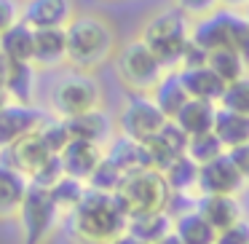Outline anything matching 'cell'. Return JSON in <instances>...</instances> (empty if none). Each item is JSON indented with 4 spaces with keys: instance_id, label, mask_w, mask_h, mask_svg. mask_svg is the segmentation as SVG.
Listing matches in <instances>:
<instances>
[{
    "instance_id": "1",
    "label": "cell",
    "mask_w": 249,
    "mask_h": 244,
    "mask_svg": "<svg viewBox=\"0 0 249 244\" xmlns=\"http://www.w3.org/2000/svg\"><path fill=\"white\" fill-rule=\"evenodd\" d=\"M126 212L121 209L115 193L89 188L81 204L65 217L72 244H110L118 233L126 231Z\"/></svg>"
},
{
    "instance_id": "2",
    "label": "cell",
    "mask_w": 249,
    "mask_h": 244,
    "mask_svg": "<svg viewBox=\"0 0 249 244\" xmlns=\"http://www.w3.org/2000/svg\"><path fill=\"white\" fill-rule=\"evenodd\" d=\"M67 33V67L97 73L118 51L115 30L99 14H75L65 27Z\"/></svg>"
},
{
    "instance_id": "3",
    "label": "cell",
    "mask_w": 249,
    "mask_h": 244,
    "mask_svg": "<svg viewBox=\"0 0 249 244\" xmlns=\"http://www.w3.org/2000/svg\"><path fill=\"white\" fill-rule=\"evenodd\" d=\"M94 108H105V92L97 73H83L75 67L56 73L49 86V113L59 118L89 113Z\"/></svg>"
},
{
    "instance_id": "4",
    "label": "cell",
    "mask_w": 249,
    "mask_h": 244,
    "mask_svg": "<svg viewBox=\"0 0 249 244\" xmlns=\"http://www.w3.org/2000/svg\"><path fill=\"white\" fill-rule=\"evenodd\" d=\"M140 38L150 46L166 70H177L190 46V17L177 6L163 8L145 22Z\"/></svg>"
},
{
    "instance_id": "5",
    "label": "cell",
    "mask_w": 249,
    "mask_h": 244,
    "mask_svg": "<svg viewBox=\"0 0 249 244\" xmlns=\"http://www.w3.org/2000/svg\"><path fill=\"white\" fill-rule=\"evenodd\" d=\"M190 40L206 54L214 49H236L249 62V22L231 8H214L198 17L190 24Z\"/></svg>"
},
{
    "instance_id": "6",
    "label": "cell",
    "mask_w": 249,
    "mask_h": 244,
    "mask_svg": "<svg viewBox=\"0 0 249 244\" xmlns=\"http://www.w3.org/2000/svg\"><path fill=\"white\" fill-rule=\"evenodd\" d=\"M115 199H118L121 209L126 212V217H134V215H145V212L166 209L172 190L163 183V174L158 169L147 167L124 174L118 190H115Z\"/></svg>"
},
{
    "instance_id": "7",
    "label": "cell",
    "mask_w": 249,
    "mask_h": 244,
    "mask_svg": "<svg viewBox=\"0 0 249 244\" xmlns=\"http://www.w3.org/2000/svg\"><path fill=\"white\" fill-rule=\"evenodd\" d=\"M115 62V75L129 92H142L150 94L153 86L161 81V75L166 73V67L161 65L156 54L150 51V46L142 38H134L129 43H124L113 56Z\"/></svg>"
},
{
    "instance_id": "8",
    "label": "cell",
    "mask_w": 249,
    "mask_h": 244,
    "mask_svg": "<svg viewBox=\"0 0 249 244\" xmlns=\"http://www.w3.org/2000/svg\"><path fill=\"white\" fill-rule=\"evenodd\" d=\"M17 220L22 225V244H46V239L56 231V225L65 223L49 188H40V185L27 188Z\"/></svg>"
},
{
    "instance_id": "9",
    "label": "cell",
    "mask_w": 249,
    "mask_h": 244,
    "mask_svg": "<svg viewBox=\"0 0 249 244\" xmlns=\"http://www.w3.org/2000/svg\"><path fill=\"white\" fill-rule=\"evenodd\" d=\"M166 115L161 113L156 102H153L150 94L142 92H131L124 99L118 115H115V131L124 137H131L137 142H147L163 124H166Z\"/></svg>"
},
{
    "instance_id": "10",
    "label": "cell",
    "mask_w": 249,
    "mask_h": 244,
    "mask_svg": "<svg viewBox=\"0 0 249 244\" xmlns=\"http://www.w3.org/2000/svg\"><path fill=\"white\" fill-rule=\"evenodd\" d=\"M247 185V180L241 177L238 167L233 164V158L228 156V150L222 156L212 158V161L198 167V183H196V193H231L238 196V190Z\"/></svg>"
},
{
    "instance_id": "11",
    "label": "cell",
    "mask_w": 249,
    "mask_h": 244,
    "mask_svg": "<svg viewBox=\"0 0 249 244\" xmlns=\"http://www.w3.org/2000/svg\"><path fill=\"white\" fill-rule=\"evenodd\" d=\"M43 118L46 113L40 108H35V105L6 102L0 108V150H6L17 140H22L24 134L35 131Z\"/></svg>"
},
{
    "instance_id": "12",
    "label": "cell",
    "mask_w": 249,
    "mask_h": 244,
    "mask_svg": "<svg viewBox=\"0 0 249 244\" xmlns=\"http://www.w3.org/2000/svg\"><path fill=\"white\" fill-rule=\"evenodd\" d=\"M51 156H56V153L49 150V145H46L43 137L38 134V129L30 131V134H24L22 140H17L11 148L0 150V158H3L6 164H11L14 169H19L27 180L33 177Z\"/></svg>"
},
{
    "instance_id": "13",
    "label": "cell",
    "mask_w": 249,
    "mask_h": 244,
    "mask_svg": "<svg viewBox=\"0 0 249 244\" xmlns=\"http://www.w3.org/2000/svg\"><path fill=\"white\" fill-rule=\"evenodd\" d=\"M33 65L40 73H59L67 67V33L65 27L35 30Z\"/></svg>"
},
{
    "instance_id": "14",
    "label": "cell",
    "mask_w": 249,
    "mask_h": 244,
    "mask_svg": "<svg viewBox=\"0 0 249 244\" xmlns=\"http://www.w3.org/2000/svg\"><path fill=\"white\" fill-rule=\"evenodd\" d=\"M102 156H105V145H97V142H89V140H78V137H70L67 145L59 150V161L65 167V174L78 177V180L91 177V172L102 161Z\"/></svg>"
},
{
    "instance_id": "15",
    "label": "cell",
    "mask_w": 249,
    "mask_h": 244,
    "mask_svg": "<svg viewBox=\"0 0 249 244\" xmlns=\"http://www.w3.org/2000/svg\"><path fill=\"white\" fill-rule=\"evenodd\" d=\"M75 17L72 0H22V22L33 30L43 27H67Z\"/></svg>"
},
{
    "instance_id": "16",
    "label": "cell",
    "mask_w": 249,
    "mask_h": 244,
    "mask_svg": "<svg viewBox=\"0 0 249 244\" xmlns=\"http://www.w3.org/2000/svg\"><path fill=\"white\" fill-rule=\"evenodd\" d=\"M145 148H147V156H150V167L161 172L169 161H174L177 156L185 153V148H188V134H185L174 121H166V124L145 142Z\"/></svg>"
},
{
    "instance_id": "17",
    "label": "cell",
    "mask_w": 249,
    "mask_h": 244,
    "mask_svg": "<svg viewBox=\"0 0 249 244\" xmlns=\"http://www.w3.org/2000/svg\"><path fill=\"white\" fill-rule=\"evenodd\" d=\"M65 124H67L70 137L97 142V145H107L115 134V118L105 108H94V110H89V113L65 118Z\"/></svg>"
},
{
    "instance_id": "18",
    "label": "cell",
    "mask_w": 249,
    "mask_h": 244,
    "mask_svg": "<svg viewBox=\"0 0 249 244\" xmlns=\"http://www.w3.org/2000/svg\"><path fill=\"white\" fill-rule=\"evenodd\" d=\"M43 73L33 62H8L6 59V73H3V89H6L11 102H24L35 105L38 94V81Z\"/></svg>"
},
{
    "instance_id": "19",
    "label": "cell",
    "mask_w": 249,
    "mask_h": 244,
    "mask_svg": "<svg viewBox=\"0 0 249 244\" xmlns=\"http://www.w3.org/2000/svg\"><path fill=\"white\" fill-rule=\"evenodd\" d=\"M196 209L206 217L214 231H225L228 225L238 223L244 217V206L231 193H204L196 199Z\"/></svg>"
},
{
    "instance_id": "20",
    "label": "cell",
    "mask_w": 249,
    "mask_h": 244,
    "mask_svg": "<svg viewBox=\"0 0 249 244\" xmlns=\"http://www.w3.org/2000/svg\"><path fill=\"white\" fill-rule=\"evenodd\" d=\"M27 188H30V180L19 169H14L11 164L0 158V223L17 220Z\"/></svg>"
},
{
    "instance_id": "21",
    "label": "cell",
    "mask_w": 249,
    "mask_h": 244,
    "mask_svg": "<svg viewBox=\"0 0 249 244\" xmlns=\"http://www.w3.org/2000/svg\"><path fill=\"white\" fill-rule=\"evenodd\" d=\"M179 81H182L188 97L196 99H209V102H220L222 92H225V81L212 70L209 65H190V67H179Z\"/></svg>"
},
{
    "instance_id": "22",
    "label": "cell",
    "mask_w": 249,
    "mask_h": 244,
    "mask_svg": "<svg viewBox=\"0 0 249 244\" xmlns=\"http://www.w3.org/2000/svg\"><path fill=\"white\" fill-rule=\"evenodd\" d=\"M105 156H107L124 174L150 167V156H147L145 142H137V140H131V137L118 134V131H115L113 140L105 145Z\"/></svg>"
},
{
    "instance_id": "23",
    "label": "cell",
    "mask_w": 249,
    "mask_h": 244,
    "mask_svg": "<svg viewBox=\"0 0 249 244\" xmlns=\"http://www.w3.org/2000/svg\"><path fill=\"white\" fill-rule=\"evenodd\" d=\"M214 115H217V102L190 97L188 102L179 108V113L174 115V124L190 137V134H201V131L214 129Z\"/></svg>"
},
{
    "instance_id": "24",
    "label": "cell",
    "mask_w": 249,
    "mask_h": 244,
    "mask_svg": "<svg viewBox=\"0 0 249 244\" xmlns=\"http://www.w3.org/2000/svg\"><path fill=\"white\" fill-rule=\"evenodd\" d=\"M172 217H174L172 231L177 233L185 244H214L217 231L206 223V217L196 209V204L188 206V209H182V212H177V215H172Z\"/></svg>"
},
{
    "instance_id": "25",
    "label": "cell",
    "mask_w": 249,
    "mask_h": 244,
    "mask_svg": "<svg viewBox=\"0 0 249 244\" xmlns=\"http://www.w3.org/2000/svg\"><path fill=\"white\" fill-rule=\"evenodd\" d=\"M35 30L27 22H17L6 33H0V56L8 62H33Z\"/></svg>"
},
{
    "instance_id": "26",
    "label": "cell",
    "mask_w": 249,
    "mask_h": 244,
    "mask_svg": "<svg viewBox=\"0 0 249 244\" xmlns=\"http://www.w3.org/2000/svg\"><path fill=\"white\" fill-rule=\"evenodd\" d=\"M150 97H153V102L161 108V113L166 115L169 121H174V115L179 113V108L190 99L188 92H185V86H182V81H179V73L177 70H166V73H163L161 81L153 86Z\"/></svg>"
},
{
    "instance_id": "27",
    "label": "cell",
    "mask_w": 249,
    "mask_h": 244,
    "mask_svg": "<svg viewBox=\"0 0 249 244\" xmlns=\"http://www.w3.org/2000/svg\"><path fill=\"white\" fill-rule=\"evenodd\" d=\"M172 223H174V217L169 215V209H156V212H145V215L129 217L126 231L134 233L140 242L153 244V242H158L161 236H166V233L172 231Z\"/></svg>"
},
{
    "instance_id": "28",
    "label": "cell",
    "mask_w": 249,
    "mask_h": 244,
    "mask_svg": "<svg viewBox=\"0 0 249 244\" xmlns=\"http://www.w3.org/2000/svg\"><path fill=\"white\" fill-rule=\"evenodd\" d=\"M214 134L222 140V145L231 148L241 145L249 140V115H241L236 110H228L217 105V115H214Z\"/></svg>"
},
{
    "instance_id": "29",
    "label": "cell",
    "mask_w": 249,
    "mask_h": 244,
    "mask_svg": "<svg viewBox=\"0 0 249 244\" xmlns=\"http://www.w3.org/2000/svg\"><path fill=\"white\" fill-rule=\"evenodd\" d=\"M161 174H163V183L169 185L172 193H193L196 183H198V164L188 153H182L174 161H169L161 169Z\"/></svg>"
},
{
    "instance_id": "30",
    "label": "cell",
    "mask_w": 249,
    "mask_h": 244,
    "mask_svg": "<svg viewBox=\"0 0 249 244\" xmlns=\"http://www.w3.org/2000/svg\"><path fill=\"white\" fill-rule=\"evenodd\" d=\"M86 190H89V183H86V180L70 177V174H62V177L49 188V193H51V199H54L56 209H59L62 220H65V217L70 215V212L75 209L78 204H81V199L86 196Z\"/></svg>"
},
{
    "instance_id": "31",
    "label": "cell",
    "mask_w": 249,
    "mask_h": 244,
    "mask_svg": "<svg viewBox=\"0 0 249 244\" xmlns=\"http://www.w3.org/2000/svg\"><path fill=\"white\" fill-rule=\"evenodd\" d=\"M206 65L217 73L225 83L236 81V78L247 75L249 73V62L238 54L236 49H214L206 54Z\"/></svg>"
},
{
    "instance_id": "32",
    "label": "cell",
    "mask_w": 249,
    "mask_h": 244,
    "mask_svg": "<svg viewBox=\"0 0 249 244\" xmlns=\"http://www.w3.org/2000/svg\"><path fill=\"white\" fill-rule=\"evenodd\" d=\"M225 150L228 148L222 145V140L214 134V129L201 131V134H190L188 137V148H185V153H188L198 167L206 164V161H212V158H217V156H222Z\"/></svg>"
},
{
    "instance_id": "33",
    "label": "cell",
    "mask_w": 249,
    "mask_h": 244,
    "mask_svg": "<svg viewBox=\"0 0 249 244\" xmlns=\"http://www.w3.org/2000/svg\"><path fill=\"white\" fill-rule=\"evenodd\" d=\"M217 105L228 108V110H236L241 115H249V73L231 83H225V92H222Z\"/></svg>"
},
{
    "instance_id": "34",
    "label": "cell",
    "mask_w": 249,
    "mask_h": 244,
    "mask_svg": "<svg viewBox=\"0 0 249 244\" xmlns=\"http://www.w3.org/2000/svg\"><path fill=\"white\" fill-rule=\"evenodd\" d=\"M38 134L43 137V142L49 145V150L56 153V156H59V150L67 145V140H70V131H67L65 118H59V115H51V113H46V118L40 121Z\"/></svg>"
},
{
    "instance_id": "35",
    "label": "cell",
    "mask_w": 249,
    "mask_h": 244,
    "mask_svg": "<svg viewBox=\"0 0 249 244\" xmlns=\"http://www.w3.org/2000/svg\"><path fill=\"white\" fill-rule=\"evenodd\" d=\"M121 180H124V172H121V169L115 167L107 156H102V161L97 164V169L91 172V177H89L86 183H89V188H94V190L115 193V190H118V185H121Z\"/></svg>"
},
{
    "instance_id": "36",
    "label": "cell",
    "mask_w": 249,
    "mask_h": 244,
    "mask_svg": "<svg viewBox=\"0 0 249 244\" xmlns=\"http://www.w3.org/2000/svg\"><path fill=\"white\" fill-rule=\"evenodd\" d=\"M65 174V167H62L59 156H51L49 161L43 164V167L38 169V172L30 177V185H40V188H51V185L56 183V180Z\"/></svg>"
},
{
    "instance_id": "37",
    "label": "cell",
    "mask_w": 249,
    "mask_h": 244,
    "mask_svg": "<svg viewBox=\"0 0 249 244\" xmlns=\"http://www.w3.org/2000/svg\"><path fill=\"white\" fill-rule=\"evenodd\" d=\"M214 244H249V220L241 217L238 223L228 225L225 231H217Z\"/></svg>"
},
{
    "instance_id": "38",
    "label": "cell",
    "mask_w": 249,
    "mask_h": 244,
    "mask_svg": "<svg viewBox=\"0 0 249 244\" xmlns=\"http://www.w3.org/2000/svg\"><path fill=\"white\" fill-rule=\"evenodd\" d=\"M22 22V0H0V33Z\"/></svg>"
},
{
    "instance_id": "39",
    "label": "cell",
    "mask_w": 249,
    "mask_h": 244,
    "mask_svg": "<svg viewBox=\"0 0 249 244\" xmlns=\"http://www.w3.org/2000/svg\"><path fill=\"white\" fill-rule=\"evenodd\" d=\"M174 6L182 8L188 17H204V14L214 11L220 3L217 0H174Z\"/></svg>"
},
{
    "instance_id": "40",
    "label": "cell",
    "mask_w": 249,
    "mask_h": 244,
    "mask_svg": "<svg viewBox=\"0 0 249 244\" xmlns=\"http://www.w3.org/2000/svg\"><path fill=\"white\" fill-rule=\"evenodd\" d=\"M228 156H231L233 164L238 167L241 177L249 183V140L241 142V145H236V148H231V150H228Z\"/></svg>"
},
{
    "instance_id": "41",
    "label": "cell",
    "mask_w": 249,
    "mask_h": 244,
    "mask_svg": "<svg viewBox=\"0 0 249 244\" xmlns=\"http://www.w3.org/2000/svg\"><path fill=\"white\" fill-rule=\"evenodd\" d=\"M110 244H145V242H140V239L134 236V233H129V231H124V233H118V236L113 239Z\"/></svg>"
},
{
    "instance_id": "42",
    "label": "cell",
    "mask_w": 249,
    "mask_h": 244,
    "mask_svg": "<svg viewBox=\"0 0 249 244\" xmlns=\"http://www.w3.org/2000/svg\"><path fill=\"white\" fill-rule=\"evenodd\" d=\"M217 3H220L222 8H231V11H241L249 0H217Z\"/></svg>"
},
{
    "instance_id": "43",
    "label": "cell",
    "mask_w": 249,
    "mask_h": 244,
    "mask_svg": "<svg viewBox=\"0 0 249 244\" xmlns=\"http://www.w3.org/2000/svg\"><path fill=\"white\" fill-rule=\"evenodd\" d=\"M153 244H185V242H182V239H179V236H177V233H174V231H169L166 236H161V239H158V242H153Z\"/></svg>"
},
{
    "instance_id": "44",
    "label": "cell",
    "mask_w": 249,
    "mask_h": 244,
    "mask_svg": "<svg viewBox=\"0 0 249 244\" xmlns=\"http://www.w3.org/2000/svg\"><path fill=\"white\" fill-rule=\"evenodd\" d=\"M6 102H11V99H8V94H6V89L0 86V108H3V105Z\"/></svg>"
},
{
    "instance_id": "45",
    "label": "cell",
    "mask_w": 249,
    "mask_h": 244,
    "mask_svg": "<svg viewBox=\"0 0 249 244\" xmlns=\"http://www.w3.org/2000/svg\"><path fill=\"white\" fill-rule=\"evenodd\" d=\"M241 14H244V19H247V22H249V3H247V6L241 8Z\"/></svg>"
}]
</instances>
